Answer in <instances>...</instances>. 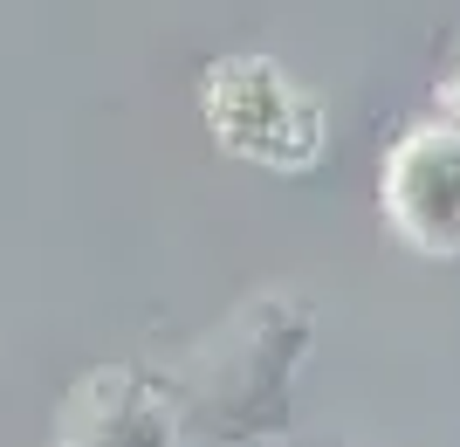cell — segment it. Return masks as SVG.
<instances>
[{
  "label": "cell",
  "mask_w": 460,
  "mask_h": 447,
  "mask_svg": "<svg viewBox=\"0 0 460 447\" xmlns=\"http://www.w3.org/2000/svg\"><path fill=\"white\" fill-rule=\"evenodd\" d=\"M199 111H207L213 145L261 173L296 179L323 158V111L275 56H220L207 69Z\"/></svg>",
  "instance_id": "1"
},
{
  "label": "cell",
  "mask_w": 460,
  "mask_h": 447,
  "mask_svg": "<svg viewBox=\"0 0 460 447\" xmlns=\"http://www.w3.org/2000/svg\"><path fill=\"white\" fill-rule=\"evenodd\" d=\"M49 447H179V413L158 399L152 379L103 365L69 386Z\"/></svg>",
  "instance_id": "4"
},
{
  "label": "cell",
  "mask_w": 460,
  "mask_h": 447,
  "mask_svg": "<svg viewBox=\"0 0 460 447\" xmlns=\"http://www.w3.org/2000/svg\"><path fill=\"white\" fill-rule=\"evenodd\" d=\"M385 228L420 255H460V124L426 117L385 152L378 173Z\"/></svg>",
  "instance_id": "3"
},
{
  "label": "cell",
  "mask_w": 460,
  "mask_h": 447,
  "mask_svg": "<svg viewBox=\"0 0 460 447\" xmlns=\"http://www.w3.org/2000/svg\"><path fill=\"white\" fill-rule=\"evenodd\" d=\"M447 97H454V124H460V69H454V83H447Z\"/></svg>",
  "instance_id": "5"
},
{
  "label": "cell",
  "mask_w": 460,
  "mask_h": 447,
  "mask_svg": "<svg viewBox=\"0 0 460 447\" xmlns=\"http://www.w3.org/2000/svg\"><path fill=\"white\" fill-rule=\"evenodd\" d=\"M303 337H309V317L282 296H269L199 351V413L213 420V434L282 427V392H288V371L303 365Z\"/></svg>",
  "instance_id": "2"
}]
</instances>
